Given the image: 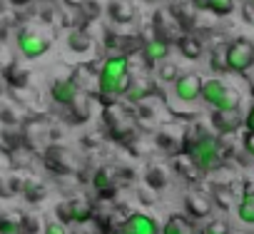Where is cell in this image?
Masks as SVG:
<instances>
[{"label":"cell","instance_id":"1","mask_svg":"<svg viewBox=\"0 0 254 234\" xmlns=\"http://www.w3.org/2000/svg\"><path fill=\"white\" fill-rule=\"evenodd\" d=\"M185 152L192 157V162L199 167L202 175H209V172H214V170L222 167L224 150H222V142L214 135H199L197 140H192L190 145H185Z\"/></svg>","mask_w":254,"mask_h":234},{"label":"cell","instance_id":"2","mask_svg":"<svg viewBox=\"0 0 254 234\" xmlns=\"http://www.w3.org/2000/svg\"><path fill=\"white\" fill-rule=\"evenodd\" d=\"M224 62H227V72L244 75L254 65V45L249 40H244V38L232 40L224 48Z\"/></svg>","mask_w":254,"mask_h":234},{"label":"cell","instance_id":"3","mask_svg":"<svg viewBox=\"0 0 254 234\" xmlns=\"http://www.w3.org/2000/svg\"><path fill=\"white\" fill-rule=\"evenodd\" d=\"M18 48H20L23 58H28V60L43 58L50 50V35L33 30V28H25V30L18 33Z\"/></svg>","mask_w":254,"mask_h":234},{"label":"cell","instance_id":"4","mask_svg":"<svg viewBox=\"0 0 254 234\" xmlns=\"http://www.w3.org/2000/svg\"><path fill=\"white\" fill-rule=\"evenodd\" d=\"M122 234H160L157 222L145 212H130L122 222Z\"/></svg>","mask_w":254,"mask_h":234},{"label":"cell","instance_id":"5","mask_svg":"<svg viewBox=\"0 0 254 234\" xmlns=\"http://www.w3.org/2000/svg\"><path fill=\"white\" fill-rule=\"evenodd\" d=\"M122 75H130V60H127V55L117 53V55H110L102 60L97 80H117Z\"/></svg>","mask_w":254,"mask_h":234},{"label":"cell","instance_id":"6","mask_svg":"<svg viewBox=\"0 0 254 234\" xmlns=\"http://www.w3.org/2000/svg\"><path fill=\"white\" fill-rule=\"evenodd\" d=\"M170 50H172L170 40H165V38H157V35H155V38L145 40V45H142V60H145V65L155 67V65H160L162 60H167Z\"/></svg>","mask_w":254,"mask_h":234},{"label":"cell","instance_id":"7","mask_svg":"<svg viewBox=\"0 0 254 234\" xmlns=\"http://www.w3.org/2000/svg\"><path fill=\"white\" fill-rule=\"evenodd\" d=\"M202 77L194 75V72H187V75H180L175 80V95L182 100V102H194L202 92Z\"/></svg>","mask_w":254,"mask_h":234},{"label":"cell","instance_id":"8","mask_svg":"<svg viewBox=\"0 0 254 234\" xmlns=\"http://www.w3.org/2000/svg\"><path fill=\"white\" fill-rule=\"evenodd\" d=\"M50 97H53V102L70 107L80 97V85L75 80H53L50 82Z\"/></svg>","mask_w":254,"mask_h":234},{"label":"cell","instance_id":"9","mask_svg":"<svg viewBox=\"0 0 254 234\" xmlns=\"http://www.w3.org/2000/svg\"><path fill=\"white\" fill-rule=\"evenodd\" d=\"M185 209L192 219H207L212 214V199L202 192H190L185 194Z\"/></svg>","mask_w":254,"mask_h":234},{"label":"cell","instance_id":"10","mask_svg":"<svg viewBox=\"0 0 254 234\" xmlns=\"http://www.w3.org/2000/svg\"><path fill=\"white\" fill-rule=\"evenodd\" d=\"M115 184H117V170H115L112 165L97 167V172L92 175V187H95V192L110 197V194L115 192Z\"/></svg>","mask_w":254,"mask_h":234},{"label":"cell","instance_id":"11","mask_svg":"<svg viewBox=\"0 0 254 234\" xmlns=\"http://www.w3.org/2000/svg\"><path fill=\"white\" fill-rule=\"evenodd\" d=\"M212 125H214V130L222 132V135H232V132H237V130L242 127L239 110H234V112L214 110V115H212Z\"/></svg>","mask_w":254,"mask_h":234},{"label":"cell","instance_id":"12","mask_svg":"<svg viewBox=\"0 0 254 234\" xmlns=\"http://www.w3.org/2000/svg\"><path fill=\"white\" fill-rule=\"evenodd\" d=\"M107 13H110V20H112V23L127 25V23L135 20L137 8L130 3V0H112V3L107 5Z\"/></svg>","mask_w":254,"mask_h":234},{"label":"cell","instance_id":"13","mask_svg":"<svg viewBox=\"0 0 254 234\" xmlns=\"http://www.w3.org/2000/svg\"><path fill=\"white\" fill-rule=\"evenodd\" d=\"M130 85H132L130 75H122L117 80H97V92L102 97H122V95H127Z\"/></svg>","mask_w":254,"mask_h":234},{"label":"cell","instance_id":"14","mask_svg":"<svg viewBox=\"0 0 254 234\" xmlns=\"http://www.w3.org/2000/svg\"><path fill=\"white\" fill-rule=\"evenodd\" d=\"M160 234H197V229L185 214H170L167 222L160 227Z\"/></svg>","mask_w":254,"mask_h":234},{"label":"cell","instance_id":"15","mask_svg":"<svg viewBox=\"0 0 254 234\" xmlns=\"http://www.w3.org/2000/svg\"><path fill=\"white\" fill-rule=\"evenodd\" d=\"M67 209H70V224H77V222H85V219L95 217V204L85 197L67 199Z\"/></svg>","mask_w":254,"mask_h":234},{"label":"cell","instance_id":"16","mask_svg":"<svg viewBox=\"0 0 254 234\" xmlns=\"http://www.w3.org/2000/svg\"><path fill=\"white\" fill-rule=\"evenodd\" d=\"M70 234H110V227H107V219L102 217H90L85 222H77Z\"/></svg>","mask_w":254,"mask_h":234},{"label":"cell","instance_id":"17","mask_svg":"<svg viewBox=\"0 0 254 234\" xmlns=\"http://www.w3.org/2000/svg\"><path fill=\"white\" fill-rule=\"evenodd\" d=\"M175 167H177V172H180L187 182H199V177H202L199 167L192 162V157H190L187 152H180V155L175 157Z\"/></svg>","mask_w":254,"mask_h":234},{"label":"cell","instance_id":"18","mask_svg":"<svg viewBox=\"0 0 254 234\" xmlns=\"http://www.w3.org/2000/svg\"><path fill=\"white\" fill-rule=\"evenodd\" d=\"M224 90H227V85L222 82V80H204L202 82V92H199V97L209 105V107H214L217 102H219V97L224 95Z\"/></svg>","mask_w":254,"mask_h":234},{"label":"cell","instance_id":"19","mask_svg":"<svg viewBox=\"0 0 254 234\" xmlns=\"http://www.w3.org/2000/svg\"><path fill=\"white\" fill-rule=\"evenodd\" d=\"M177 50L187 58V60H197V58H202V40L199 38H194V35H182L180 40H177Z\"/></svg>","mask_w":254,"mask_h":234},{"label":"cell","instance_id":"20","mask_svg":"<svg viewBox=\"0 0 254 234\" xmlns=\"http://www.w3.org/2000/svg\"><path fill=\"white\" fill-rule=\"evenodd\" d=\"M237 217L244 224H254V192H244L237 204Z\"/></svg>","mask_w":254,"mask_h":234},{"label":"cell","instance_id":"21","mask_svg":"<svg viewBox=\"0 0 254 234\" xmlns=\"http://www.w3.org/2000/svg\"><path fill=\"white\" fill-rule=\"evenodd\" d=\"M239 102H242V97H239V92H237V90H232V87H227V90H224V95L219 97V102L214 105V110H224V112H234V110H239Z\"/></svg>","mask_w":254,"mask_h":234},{"label":"cell","instance_id":"22","mask_svg":"<svg viewBox=\"0 0 254 234\" xmlns=\"http://www.w3.org/2000/svg\"><path fill=\"white\" fill-rule=\"evenodd\" d=\"M90 45H92V40H90V35L85 30H72L67 35V48L75 50V53H85Z\"/></svg>","mask_w":254,"mask_h":234},{"label":"cell","instance_id":"23","mask_svg":"<svg viewBox=\"0 0 254 234\" xmlns=\"http://www.w3.org/2000/svg\"><path fill=\"white\" fill-rule=\"evenodd\" d=\"M0 234H23V217L10 214L0 219Z\"/></svg>","mask_w":254,"mask_h":234},{"label":"cell","instance_id":"24","mask_svg":"<svg viewBox=\"0 0 254 234\" xmlns=\"http://www.w3.org/2000/svg\"><path fill=\"white\" fill-rule=\"evenodd\" d=\"M204 8L212 10L217 18H224L234 10V0H204Z\"/></svg>","mask_w":254,"mask_h":234},{"label":"cell","instance_id":"25","mask_svg":"<svg viewBox=\"0 0 254 234\" xmlns=\"http://www.w3.org/2000/svg\"><path fill=\"white\" fill-rule=\"evenodd\" d=\"M157 77H160L162 82H175V80L180 77V70H177V65H175V62L162 60V62L157 65Z\"/></svg>","mask_w":254,"mask_h":234},{"label":"cell","instance_id":"26","mask_svg":"<svg viewBox=\"0 0 254 234\" xmlns=\"http://www.w3.org/2000/svg\"><path fill=\"white\" fill-rule=\"evenodd\" d=\"M199 234H229V224L227 219H209Z\"/></svg>","mask_w":254,"mask_h":234},{"label":"cell","instance_id":"27","mask_svg":"<svg viewBox=\"0 0 254 234\" xmlns=\"http://www.w3.org/2000/svg\"><path fill=\"white\" fill-rule=\"evenodd\" d=\"M3 75H5L8 85H18V87H23V85H25V80H28V75H25L18 65H10V70H8V72H3Z\"/></svg>","mask_w":254,"mask_h":234},{"label":"cell","instance_id":"28","mask_svg":"<svg viewBox=\"0 0 254 234\" xmlns=\"http://www.w3.org/2000/svg\"><path fill=\"white\" fill-rule=\"evenodd\" d=\"M147 182H150V187H157V189H162V187L167 184L165 170H160V167H152V170L147 172Z\"/></svg>","mask_w":254,"mask_h":234},{"label":"cell","instance_id":"29","mask_svg":"<svg viewBox=\"0 0 254 234\" xmlns=\"http://www.w3.org/2000/svg\"><path fill=\"white\" fill-rule=\"evenodd\" d=\"M152 92V85H147V82H137V87L135 85H130V90H127V97H130V100H142L145 95H150Z\"/></svg>","mask_w":254,"mask_h":234},{"label":"cell","instance_id":"30","mask_svg":"<svg viewBox=\"0 0 254 234\" xmlns=\"http://www.w3.org/2000/svg\"><path fill=\"white\" fill-rule=\"evenodd\" d=\"M212 197H214L217 207H222V209H229V204H232V202H229V199H232V192H229L227 187H217Z\"/></svg>","mask_w":254,"mask_h":234},{"label":"cell","instance_id":"31","mask_svg":"<svg viewBox=\"0 0 254 234\" xmlns=\"http://www.w3.org/2000/svg\"><path fill=\"white\" fill-rule=\"evenodd\" d=\"M43 234H70V227L63 224L60 219H50V222L45 224V232H43Z\"/></svg>","mask_w":254,"mask_h":234},{"label":"cell","instance_id":"32","mask_svg":"<svg viewBox=\"0 0 254 234\" xmlns=\"http://www.w3.org/2000/svg\"><path fill=\"white\" fill-rule=\"evenodd\" d=\"M209 67H212L214 72H227V62H224V50H222V53H219V50H214V53H212Z\"/></svg>","mask_w":254,"mask_h":234},{"label":"cell","instance_id":"33","mask_svg":"<svg viewBox=\"0 0 254 234\" xmlns=\"http://www.w3.org/2000/svg\"><path fill=\"white\" fill-rule=\"evenodd\" d=\"M242 145H244V152L254 157V132H244V137H242Z\"/></svg>","mask_w":254,"mask_h":234},{"label":"cell","instance_id":"34","mask_svg":"<svg viewBox=\"0 0 254 234\" xmlns=\"http://www.w3.org/2000/svg\"><path fill=\"white\" fill-rule=\"evenodd\" d=\"M242 125H244V130H247V132H254V105H252V110L247 112V117L242 120Z\"/></svg>","mask_w":254,"mask_h":234},{"label":"cell","instance_id":"35","mask_svg":"<svg viewBox=\"0 0 254 234\" xmlns=\"http://www.w3.org/2000/svg\"><path fill=\"white\" fill-rule=\"evenodd\" d=\"M5 90H8V80H5L3 72H0V95H5Z\"/></svg>","mask_w":254,"mask_h":234},{"label":"cell","instance_id":"36","mask_svg":"<svg viewBox=\"0 0 254 234\" xmlns=\"http://www.w3.org/2000/svg\"><path fill=\"white\" fill-rule=\"evenodd\" d=\"M10 3H13V5H20V8H23V5H30L33 0H10Z\"/></svg>","mask_w":254,"mask_h":234},{"label":"cell","instance_id":"37","mask_svg":"<svg viewBox=\"0 0 254 234\" xmlns=\"http://www.w3.org/2000/svg\"><path fill=\"white\" fill-rule=\"evenodd\" d=\"M0 194H3V197H10V189H5L3 182H0Z\"/></svg>","mask_w":254,"mask_h":234},{"label":"cell","instance_id":"38","mask_svg":"<svg viewBox=\"0 0 254 234\" xmlns=\"http://www.w3.org/2000/svg\"><path fill=\"white\" fill-rule=\"evenodd\" d=\"M110 234H122V229H120V232H117V229H115V232H110Z\"/></svg>","mask_w":254,"mask_h":234},{"label":"cell","instance_id":"39","mask_svg":"<svg viewBox=\"0 0 254 234\" xmlns=\"http://www.w3.org/2000/svg\"><path fill=\"white\" fill-rule=\"evenodd\" d=\"M252 8H254V0H252Z\"/></svg>","mask_w":254,"mask_h":234}]
</instances>
